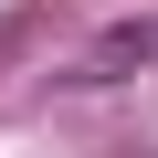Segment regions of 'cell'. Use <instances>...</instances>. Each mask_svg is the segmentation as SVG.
Returning <instances> with one entry per match:
<instances>
[{
  "label": "cell",
  "mask_w": 158,
  "mask_h": 158,
  "mask_svg": "<svg viewBox=\"0 0 158 158\" xmlns=\"http://www.w3.org/2000/svg\"><path fill=\"white\" fill-rule=\"evenodd\" d=\"M137 53H158V32H116V42H95L85 63H74V85H116V74H127Z\"/></svg>",
  "instance_id": "1"
}]
</instances>
